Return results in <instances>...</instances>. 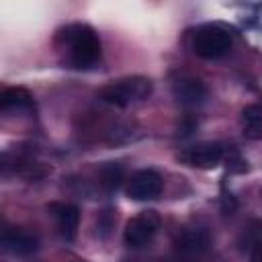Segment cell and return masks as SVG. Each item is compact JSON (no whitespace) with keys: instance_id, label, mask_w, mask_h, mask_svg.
<instances>
[{"instance_id":"1","label":"cell","mask_w":262,"mask_h":262,"mask_svg":"<svg viewBox=\"0 0 262 262\" xmlns=\"http://www.w3.org/2000/svg\"><path fill=\"white\" fill-rule=\"evenodd\" d=\"M57 41L68 49L72 68L88 70L100 59V39L90 25L74 23L59 31Z\"/></svg>"},{"instance_id":"2","label":"cell","mask_w":262,"mask_h":262,"mask_svg":"<svg viewBox=\"0 0 262 262\" xmlns=\"http://www.w3.org/2000/svg\"><path fill=\"white\" fill-rule=\"evenodd\" d=\"M154 90V84L149 78L145 76H131V78H123L117 82H111L106 86L100 88L98 98L106 104L119 106V108H127L135 102L145 100Z\"/></svg>"},{"instance_id":"3","label":"cell","mask_w":262,"mask_h":262,"mask_svg":"<svg viewBox=\"0 0 262 262\" xmlns=\"http://www.w3.org/2000/svg\"><path fill=\"white\" fill-rule=\"evenodd\" d=\"M231 49V35L217 25H203L192 35V51L201 59H221Z\"/></svg>"},{"instance_id":"4","label":"cell","mask_w":262,"mask_h":262,"mask_svg":"<svg viewBox=\"0 0 262 262\" xmlns=\"http://www.w3.org/2000/svg\"><path fill=\"white\" fill-rule=\"evenodd\" d=\"M160 225H162V219L156 211H141L137 213L135 217H131L125 225V231H123V242L129 246V248H143L147 246L154 235L160 231Z\"/></svg>"},{"instance_id":"5","label":"cell","mask_w":262,"mask_h":262,"mask_svg":"<svg viewBox=\"0 0 262 262\" xmlns=\"http://www.w3.org/2000/svg\"><path fill=\"white\" fill-rule=\"evenodd\" d=\"M225 154V147L219 141H199L188 147H182L176 154V160L184 166L190 168H201V170H211L217 164H221Z\"/></svg>"},{"instance_id":"6","label":"cell","mask_w":262,"mask_h":262,"mask_svg":"<svg viewBox=\"0 0 262 262\" xmlns=\"http://www.w3.org/2000/svg\"><path fill=\"white\" fill-rule=\"evenodd\" d=\"M162 188H164V180L160 172L151 168L137 170L127 180V196L133 201H154L160 196Z\"/></svg>"},{"instance_id":"7","label":"cell","mask_w":262,"mask_h":262,"mask_svg":"<svg viewBox=\"0 0 262 262\" xmlns=\"http://www.w3.org/2000/svg\"><path fill=\"white\" fill-rule=\"evenodd\" d=\"M176 252L184 258H199L211 246V233L205 227H182L176 235Z\"/></svg>"},{"instance_id":"8","label":"cell","mask_w":262,"mask_h":262,"mask_svg":"<svg viewBox=\"0 0 262 262\" xmlns=\"http://www.w3.org/2000/svg\"><path fill=\"white\" fill-rule=\"evenodd\" d=\"M0 244H2V250L12 256H31L39 250L37 235L29 233L27 229H20V227H6L2 231Z\"/></svg>"},{"instance_id":"9","label":"cell","mask_w":262,"mask_h":262,"mask_svg":"<svg viewBox=\"0 0 262 262\" xmlns=\"http://www.w3.org/2000/svg\"><path fill=\"white\" fill-rule=\"evenodd\" d=\"M172 94L176 98L178 104L182 106H199L205 102L207 98V86L192 76H180L178 80H174L172 84Z\"/></svg>"},{"instance_id":"10","label":"cell","mask_w":262,"mask_h":262,"mask_svg":"<svg viewBox=\"0 0 262 262\" xmlns=\"http://www.w3.org/2000/svg\"><path fill=\"white\" fill-rule=\"evenodd\" d=\"M47 211L53 215L59 235L66 242H74L76 233H78V225H80V211H78V207L76 205H68V203H51L47 207Z\"/></svg>"},{"instance_id":"11","label":"cell","mask_w":262,"mask_h":262,"mask_svg":"<svg viewBox=\"0 0 262 262\" xmlns=\"http://www.w3.org/2000/svg\"><path fill=\"white\" fill-rule=\"evenodd\" d=\"M239 125H242V133L246 139L250 141L262 139V104L260 102L246 104L239 115Z\"/></svg>"},{"instance_id":"12","label":"cell","mask_w":262,"mask_h":262,"mask_svg":"<svg viewBox=\"0 0 262 262\" xmlns=\"http://www.w3.org/2000/svg\"><path fill=\"white\" fill-rule=\"evenodd\" d=\"M0 108L2 111H29L33 108V94L23 86L4 88L0 94Z\"/></svg>"},{"instance_id":"13","label":"cell","mask_w":262,"mask_h":262,"mask_svg":"<svg viewBox=\"0 0 262 262\" xmlns=\"http://www.w3.org/2000/svg\"><path fill=\"white\" fill-rule=\"evenodd\" d=\"M98 176H100V184L106 192H115L123 178H125V168L119 164V162H104L98 170Z\"/></svg>"},{"instance_id":"14","label":"cell","mask_w":262,"mask_h":262,"mask_svg":"<svg viewBox=\"0 0 262 262\" xmlns=\"http://www.w3.org/2000/svg\"><path fill=\"white\" fill-rule=\"evenodd\" d=\"M223 160H225V164H227V170H229V172L242 174V172H246V170H248V162L242 158V154H239L235 147H229V149H225V154H223Z\"/></svg>"},{"instance_id":"15","label":"cell","mask_w":262,"mask_h":262,"mask_svg":"<svg viewBox=\"0 0 262 262\" xmlns=\"http://www.w3.org/2000/svg\"><path fill=\"white\" fill-rule=\"evenodd\" d=\"M98 233L102 235V237H106L108 235V231H111V227H113V211L111 209H104L100 215H98Z\"/></svg>"},{"instance_id":"16","label":"cell","mask_w":262,"mask_h":262,"mask_svg":"<svg viewBox=\"0 0 262 262\" xmlns=\"http://www.w3.org/2000/svg\"><path fill=\"white\" fill-rule=\"evenodd\" d=\"M221 209H223L225 215H231V213L237 209V201H235V196H233L231 192H227L225 188L221 190Z\"/></svg>"},{"instance_id":"17","label":"cell","mask_w":262,"mask_h":262,"mask_svg":"<svg viewBox=\"0 0 262 262\" xmlns=\"http://www.w3.org/2000/svg\"><path fill=\"white\" fill-rule=\"evenodd\" d=\"M248 252H250V262H262V237L256 239V242L248 248Z\"/></svg>"}]
</instances>
